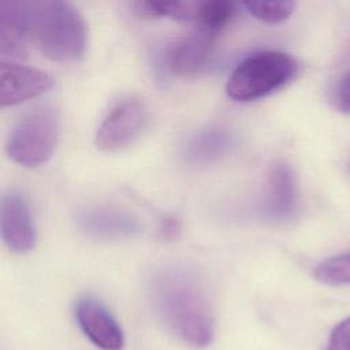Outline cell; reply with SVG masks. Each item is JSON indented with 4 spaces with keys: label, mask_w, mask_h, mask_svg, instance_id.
<instances>
[{
    "label": "cell",
    "mask_w": 350,
    "mask_h": 350,
    "mask_svg": "<svg viewBox=\"0 0 350 350\" xmlns=\"http://www.w3.org/2000/svg\"><path fill=\"white\" fill-rule=\"evenodd\" d=\"M79 230L97 239H123L137 235L141 224L135 216L115 206L93 205L77 213Z\"/></svg>",
    "instance_id": "obj_9"
},
{
    "label": "cell",
    "mask_w": 350,
    "mask_h": 350,
    "mask_svg": "<svg viewBox=\"0 0 350 350\" xmlns=\"http://www.w3.org/2000/svg\"><path fill=\"white\" fill-rule=\"evenodd\" d=\"M213 34L198 29L196 33L174 42L165 52L168 71L176 77H196L211 62Z\"/></svg>",
    "instance_id": "obj_11"
},
{
    "label": "cell",
    "mask_w": 350,
    "mask_h": 350,
    "mask_svg": "<svg viewBox=\"0 0 350 350\" xmlns=\"http://www.w3.org/2000/svg\"><path fill=\"white\" fill-rule=\"evenodd\" d=\"M0 231L7 247L15 253H27L36 245V227L25 198L10 191L0 202Z\"/></svg>",
    "instance_id": "obj_8"
},
{
    "label": "cell",
    "mask_w": 350,
    "mask_h": 350,
    "mask_svg": "<svg viewBox=\"0 0 350 350\" xmlns=\"http://www.w3.org/2000/svg\"><path fill=\"white\" fill-rule=\"evenodd\" d=\"M59 138V116L48 105L36 107L15 123L8 141L7 152L19 165L34 168L46 163L55 152Z\"/></svg>",
    "instance_id": "obj_4"
},
{
    "label": "cell",
    "mask_w": 350,
    "mask_h": 350,
    "mask_svg": "<svg viewBox=\"0 0 350 350\" xmlns=\"http://www.w3.org/2000/svg\"><path fill=\"white\" fill-rule=\"evenodd\" d=\"M150 297L165 325L194 347L208 346L215 335V316L205 287L185 265H165L150 279Z\"/></svg>",
    "instance_id": "obj_2"
},
{
    "label": "cell",
    "mask_w": 350,
    "mask_h": 350,
    "mask_svg": "<svg viewBox=\"0 0 350 350\" xmlns=\"http://www.w3.org/2000/svg\"><path fill=\"white\" fill-rule=\"evenodd\" d=\"M234 146V137L224 129H206L190 137L183 148L187 164L205 167L223 159Z\"/></svg>",
    "instance_id": "obj_12"
},
{
    "label": "cell",
    "mask_w": 350,
    "mask_h": 350,
    "mask_svg": "<svg viewBox=\"0 0 350 350\" xmlns=\"http://www.w3.org/2000/svg\"><path fill=\"white\" fill-rule=\"evenodd\" d=\"M298 74V63L280 51H260L245 57L230 74L226 93L234 101H254L288 85Z\"/></svg>",
    "instance_id": "obj_3"
},
{
    "label": "cell",
    "mask_w": 350,
    "mask_h": 350,
    "mask_svg": "<svg viewBox=\"0 0 350 350\" xmlns=\"http://www.w3.org/2000/svg\"><path fill=\"white\" fill-rule=\"evenodd\" d=\"M0 77V103L3 107H14L38 97L53 86V79L48 72L5 60L1 62Z\"/></svg>",
    "instance_id": "obj_10"
},
{
    "label": "cell",
    "mask_w": 350,
    "mask_h": 350,
    "mask_svg": "<svg viewBox=\"0 0 350 350\" xmlns=\"http://www.w3.org/2000/svg\"><path fill=\"white\" fill-rule=\"evenodd\" d=\"M0 22L3 57H21L29 42L56 62L85 53V21L70 0H0Z\"/></svg>",
    "instance_id": "obj_1"
},
{
    "label": "cell",
    "mask_w": 350,
    "mask_h": 350,
    "mask_svg": "<svg viewBox=\"0 0 350 350\" xmlns=\"http://www.w3.org/2000/svg\"><path fill=\"white\" fill-rule=\"evenodd\" d=\"M298 190L294 172L284 161H276L268 171L258 215L268 223H284L297 212Z\"/></svg>",
    "instance_id": "obj_6"
},
{
    "label": "cell",
    "mask_w": 350,
    "mask_h": 350,
    "mask_svg": "<svg viewBox=\"0 0 350 350\" xmlns=\"http://www.w3.org/2000/svg\"><path fill=\"white\" fill-rule=\"evenodd\" d=\"M163 234L167 238H175L179 234V224L175 219H165L164 223L161 224Z\"/></svg>",
    "instance_id": "obj_19"
},
{
    "label": "cell",
    "mask_w": 350,
    "mask_h": 350,
    "mask_svg": "<svg viewBox=\"0 0 350 350\" xmlns=\"http://www.w3.org/2000/svg\"><path fill=\"white\" fill-rule=\"evenodd\" d=\"M316 280L329 286L350 284V253L331 257L314 269Z\"/></svg>",
    "instance_id": "obj_16"
},
{
    "label": "cell",
    "mask_w": 350,
    "mask_h": 350,
    "mask_svg": "<svg viewBox=\"0 0 350 350\" xmlns=\"http://www.w3.org/2000/svg\"><path fill=\"white\" fill-rule=\"evenodd\" d=\"M247 11L261 22L280 23L294 11V0H242Z\"/></svg>",
    "instance_id": "obj_15"
},
{
    "label": "cell",
    "mask_w": 350,
    "mask_h": 350,
    "mask_svg": "<svg viewBox=\"0 0 350 350\" xmlns=\"http://www.w3.org/2000/svg\"><path fill=\"white\" fill-rule=\"evenodd\" d=\"M198 0H135L134 14L144 19L170 18L178 22H196Z\"/></svg>",
    "instance_id": "obj_13"
},
{
    "label": "cell",
    "mask_w": 350,
    "mask_h": 350,
    "mask_svg": "<svg viewBox=\"0 0 350 350\" xmlns=\"http://www.w3.org/2000/svg\"><path fill=\"white\" fill-rule=\"evenodd\" d=\"M332 105L342 113H350V68L338 79L331 93Z\"/></svg>",
    "instance_id": "obj_17"
},
{
    "label": "cell",
    "mask_w": 350,
    "mask_h": 350,
    "mask_svg": "<svg viewBox=\"0 0 350 350\" xmlns=\"http://www.w3.org/2000/svg\"><path fill=\"white\" fill-rule=\"evenodd\" d=\"M146 122L145 105L137 98H127L113 107L101 122L96 134V145L107 152L122 150L142 134Z\"/></svg>",
    "instance_id": "obj_5"
},
{
    "label": "cell",
    "mask_w": 350,
    "mask_h": 350,
    "mask_svg": "<svg viewBox=\"0 0 350 350\" xmlns=\"http://www.w3.org/2000/svg\"><path fill=\"white\" fill-rule=\"evenodd\" d=\"M75 319L94 346L101 350H122L124 345L123 331L103 302L92 297L78 299Z\"/></svg>",
    "instance_id": "obj_7"
},
{
    "label": "cell",
    "mask_w": 350,
    "mask_h": 350,
    "mask_svg": "<svg viewBox=\"0 0 350 350\" xmlns=\"http://www.w3.org/2000/svg\"><path fill=\"white\" fill-rule=\"evenodd\" d=\"M327 350H350V317L332 329Z\"/></svg>",
    "instance_id": "obj_18"
},
{
    "label": "cell",
    "mask_w": 350,
    "mask_h": 350,
    "mask_svg": "<svg viewBox=\"0 0 350 350\" xmlns=\"http://www.w3.org/2000/svg\"><path fill=\"white\" fill-rule=\"evenodd\" d=\"M235 12V0H198L196 23L198 29L216 36L232 22Z\"/></svg>",
    "instance_id": "obj_14"
}]
</instances>
